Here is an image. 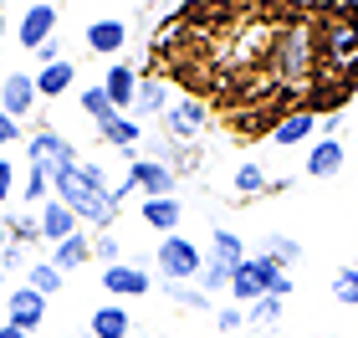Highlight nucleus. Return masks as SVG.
Segmentation results:
<instances>
[{
    "label": "nucleus",
    "instance_id": "28",
    "mask_svg": "<svg viewBox=\"0 0 358 338\" xmlns=\"http://www.w3.org/2000/svg\"><path fill=\"white\" fill-rule=\"evenodd\" d=\"M262 256H271L282 272H292V267L302 262V241L297 236H282V231H266L262 236Z\"/></svg>",
    "mask_w": 358,
    "mask_h": 338
},
{
    "label": "nucleus",
    "instance_id": "17",
    "mask_svg": "<svg viewBox=\"0 0 358 338\" xmlns=\"http://www.w3.org/2000/svg\"><path fill=\"white\" fill-rule=\"evenodd\" d=\"M138 220H143V231H154V236H174L179 225H185V205H179V195L143 200L138 205Z\"/></svg>",
    "mask_w": 358,
    "mask_h": 338
},
{
    "label": "nucleus",
    "instance_id": "44",
    "mask_svg": "<svg viewBox=\"0 0 358 338\" xmlns=\"http://www.w3.org/2000/svg\"><path fill=\"white\" fill-rule=\"evenodd\" d=\"M10 246V236H6V216H0V251H6Z\"/></svg>",
    "mask_w": 358,
    "mask_h": 338
},
{
    "label": "nucleus",
    "instance_id": "30",
    "mask_svg": "<svg viewBox=\"0 0 358 338\" xmlns=\"http://www.w3.org/2000/svg\"><path fill=\"white\" fill-rule=\"evenodd\" d=\"M0 216H6V236L15 241V246H36V241H41V231H36V211H21V205H10V211H0Z\"/></svg>",
    "mask_w": 358,
    "mask_h": 338
},
{
    "label": "nucleus",
    "instance_id": "1",
    "mask_svg": "<svg viewBox=\"0 0 358 338\" xmlns=\"http://www.w3.org/2000/svg\"><path fill=\"white\" fill-rule=\"evenodd\" d=\"M52 200H62L67 211L77 216L83 231H113V220H118L123 205L113 200V180L103 164H92V159H77L67 164L62 174H52Z\"/></svg>",
    "mask_w": 358,
    "mask_h": 338
},
{
    "label": "nucleus",
    "instance_id": "9",
    "mask_svg": "<svg viewBox=\"0 0 358 338\" xmlns=\"http://www.w3.org/2000/svg\"><path fill=\"white\" fill-rule=\"evenodd\" d=\"M57 26H62V10L52 0H31V6L15 15V46H21V52H36L41 41L57 36Z\"/></svg>",
    "mask_w": 358,
    "mask_h": 338
},
{
    "label": "nucleus",
    "instance_id": "24",
    "mask_svg": "<svg viewBox=\"0 0 358 338\" xmlns=\"http://www.w3.org/2000/svg\"><path fill=\"white\" fill-rule=\"evenodd\" d=\"M276 57H282V77H302L313 67V41H307V31H287L282 46H276Z\"/></svg>",
    "mask_w": 358,
    "mask_h": 338
},
{
    "label": "nucleus",
    "instance_id": "8",
    "mask_svg": "<svg viewBox=\"0 0 358 338\" xmlns=\"http://www.w3.org/2000/svg\"><path fill=\"white\" fill-rule=\"evenodd\" d=\"M128 36H134V26H128L123 15H92V21L83 26V46L92 57H103V62H118Z\"/></svg>",
    "mask_w": 358,
    "mask_h": 338
},
{
    "label": "nucleus",
    "instance_id": "21",
    "mask_svg": "<svg viewBox=\"0 0 358 338\" xmlns=\"http://www.w3.org/2000/svg\"><path fill=\"white\" fill-rule=\"evenodd\" d=\"M31 77H36V98H41V103H57V98H67L72 83H77V62L67 57V62L41 67V72H31Z\"/></svg>",
    "mask_w": 358,
    "mask_h": 338
},
{
    "label": "nucleus",
    "instance_id": "40",
    "mask_svg": "<svg viewBox=\"0 0 358 338\" xmlns=\"http://www.w3.org/2000/svg\"><path fill=\"white\" fill-rule=\"evenodd\" d=\"M15 143H26V123H15V118H6V113H0V154L15 149Z\"/></svg>",
    "mask_w": 358,
    "mask_h": 338
},
{
    "label": "nucleus",
    "instance_id": "46",
    "mask_svg": "<svg viewBox=\"0 0 358 338\" xmlns=\"http://www.w3.org/2000/svg\"><path fill=\"white\" fill-rule=\"evenodd\" d=\"M174 338H194V333H174Z\"/></svg>",
    "mask_w": 358,
    "mask_h": 338
},
{
    "label": "nucleus",
    "instance_id": "27",
    "mask_svg": "<svg viewBox=\"0 0 358 338\" xmlns=\"http://www.w3.org/2000/svg\"><path fill=\"white\" fill-rule=\"evenodd\" d=\"M159 297L174 302V308H185V313H215V302H210L194 282H164V287H159Z\"/></svg>",
    "mask_w": 358,
    "mask_h": 338
},
{
    "label": "nucleus",
    "instance_id": "19",
    "mask_svg": "<svg viewBox=\"0 0 358 338\" xmlns=\"http://www.w3.org/2000/svg\"><path fill=\"white\" fill-rule=\"evenodd\" d=\"M97 139H103L108 149H118V154H138V143H143V123H134L128 113H108V118L97 123Z\"/></svg>",
    "mask_w": 358,
    "mask_h": 338
},
{
    "label": "nucleus",
    "instance_id": "41",
    "mask_svg": "<svg viewBox=\"0 0 358 338\" xmlns=\"http://www.w3.org/2000/svg\"><path fill=\"white\" fill-rule=\"evenodd\" d=\"M328 15H338L343 26H358V0H343V6H333Z\"/></svg>",
    "mask_w": 358,
    "mask_h": 338
},
{
    "label": "nucleus",
    "instance_id": "42",
    "mask_svg": "<svg viewBox=\"0 0 358 338\" xmlns=\"http://www.w3.org/2000/svg\"><path fill=\"white\" fill-rule=\"evenodd\" d=\"M0 338H41V333H21V328H10V323H0Z\"/></svg>",
    "mask_w": 358,
    "mask_h": 338
},
{
    "label": "nucleus",
    "instance_id": "45",
    "mask_svg": "<svg viewBox=\"0 0 358 338\" xmlns=\"http://www.w3.org/2000/svg\"><path fill=\"white\" fill-rule=\"evenodd\" d=\"M6 293H10V277H6V272H0V302H6Z\"/></svg>",
    "mask_w": 358,
    "mask_h": 338
},
{
    "label": "nucleus",
    "instance_id": "26",
    "mask_svg": "<svg viewBox=\"0 0 358 338\" xmlns=\"http://www.w3.org/2000/svg\"><path fill=\"white\" fill-rule=\"evenodd\" d=\"M231 190H236L241 200H251V195H271V174L256 164V159H241L236 174H231Z\"/></svg>",
    "mask_w": 358,
    "mask_h": 338
},
{
    "label": "nucleus",
    "instance_id": "43",
    "mask_svg": "<svg viewBox=\"0 0 358 338\" xmlns=\"http://www.w3.org/2000/svg\"><path fill=\"white\" fill-rule=\"evenodd\" d=\"M6 36H10V15L0 10V46H6Z\"/></svg>",
    "mask_w": 358,
    "mask_h": 338
},
{
    "label": "nucleus",
    "instance_id": "12",
    "mask_svg": "<svg viewBox=\"0 0 358 338\" xmlns=\"http://www.w3.org/2000/svg\"><path fill=\"white\" fill-rule=\"evenodd\" d=\"M108 92V103H113V113H134V92H138V67L128 57H118V62H108L103 67V83H97Z\"/></svg>",
    "mask_w": 358,
    "mask_h": 338
},
{
    "label": "nucleus",
    "instance_id": "22",
    "mask_svg": "<svg viewBox=\"0 0 358 338\" xmlns=\"http://www.w3.org/2000/svg\"><path fill=\"white\" fill-rule=\"evenodd\" d=\"M138 159H154V164H169L174 174H185V149H179V143H174L169 134H159V128H143Z\"/></svg>",
    "mask_w": 358,
    "mask_h": 338
},
{
    "label": "nucleus",
    "instance_id": "31",
    "mask_svg": "<svg viewBox=\"0 0 358 338\" xmlns=\"http://www.w3.org/2000/svg\"><path fill=\"white\" fill-rule=\"evenodd\" d=\"M92 262H103V267L128 262V241H123L118 231H97V236H92Z\"/></svg>",
    "mask_w": 358,
    "mask_h": 338
},
{
    "label": "nucleus",
    "instance_id": "3",
    "mask_svg": "<svg viewBox=\"0 0 358 338\" xmlns=\"http://www.w3.org/2000/svg\"><path fill=\"white\" fill-rule=\"evenodd\" d=\"M149 267H159V277L164 282H194L205 267V246L200 241H189L185 231L174 236H159V246L149 251Z\"/></svg>",
    "mask_w": 358,
    "mask_h": 338
},
{
    "label": "nucleus",
    "instance_id": "4",
    "mask_svg": "<svg viewBox=\"0 0 358 338\" xmlns=\"http://www.w3.org/2000/svg\"><path fill=\"white\" fill-rule=\"evenodd\" d=\"M77 143L62 134L57 123H36V128H26V164H36L46 174H62L67 164H77Z\"/></svg>",
    "mask_w": 358,
    "mask_h": 338
},
{
    "label": "nucleus",
    "instance_id": "14",
    "mask_svg": "<svg viewBox=\"0 0 358 338\" xmlns=\"http://www.w3.org/2000/svg\"><path fill=\"white\" fill-rule=\"evenodd\" d=\"M313 134H317V118L307 108H292V113H282L271 128H266V139L276 143V149H297V143H313Z\"/></svg>",
    "mask_w": 358,
    "mask_h": 338
},
{
    "label": "nucleus",
    "instance_id": "38",
    "mask_svg": "<svg viewBox=\"0 0 358 338\" xmlns=\"http://www.w3.org/2000/svg\"><path fill=\"white\" fill-rule=\"evenodd\" d=\"M31 57H36V72H41V67H57V62H67V46H62V36H52V41H41Z\"/></svg>",
    "mask_w": 358,
    "mask_h": 338
},
{
    "label": "nucleus",
    "instance_id": "13",
    "mask_svg": "<svg viewBox=\"0 0 358 338\" xmlns=\"http://www.w3.org/2000/svg\"><path fill=\"white\" fill-rule=\"evenodd\" d=\"M343 159H348V143L343 139H313L302 174H307V180H338V174H343Z\"/></svg>",
    "mask_w": 358,
    "mask_h": 338
},
{
    "label": "nucleus",
    "instance_id": "35",
    "mask_svg": "<svg viewBox=\"0 0 358 338\" xmlns=\"http://www.w3.org/2000/svg\"><path fill=\"white\" fill-rule=\"evenodd\" d=\"M333 302L358 308V267H338V272H333Z\"/></svg>",
    "mask_w": 358,
    "mask_h": 338
},
{
    "label": "nucleus",
    "instance_id": "39",
    "mask_svg": "<svg viewBox=\"0 0 358 338\" xmlns=\"http://www.w3.org/2000/svg\"><path fill=\"white\" fill-rule=\"evenodd\" d=\"M26 267H31V251H26V246H15V241H10V246L0 251V272H6V277H15V272H26Z\"/></svg>",
    "mask_w": 358,
    "mask_h": 338
},
{
    "label": "nucleus",
    "instance_id": "48",
    "mask_svg": "<svg viewBox=\"0 0 358 338\" xmlns=\"http://www.w3.org/2000/svg\"><path fill=\"white\" fill-rule=\"evenodd\" d=\"M83 338H87V333H83Z\"/></svg>",
    "mask_w": 358,
    "mask_h": 338
},
{
    "label": "nucleus",
    "instance_id": "34",
    "mask_svg": "<svg viewBox=\"0 0 358 338\" xmlns=\"http://www.w3.org/2000/svg\"><path fill=\"white\" fill-rule=\"evenodd\" d=\"M77 108H83V113H87L92 123H103L108 113H113V103H108V92L97 87V83H87V87H77Z\"/></svg>",
    "mask_w": 358,
    "mask_h": 338
},
{
    "label": "nucleus",
    "instance_id": "18",
    "mask_svg": "<svg viewBox=\"0 0 358 338\" xmlns=\"http://www.w3.org/2000/svg\"><path fill=\"white\" fill-rule=\"evenodd\" d=\"M134 333V313L123 302H97L87 313V338H128Z\"/></svg>",
    "mask_w": 358,
    "mask_h": 338
},
{
    "label": "nucleus",
    "instance_id": "47",
    "mask_svg": "<svg viewBox=\"0 0 358 338\" xmlns=\"http://www.w3.org/2000/svg\"><path fill=\"white\" fill-rule=\"evenodd\" d=\"M353 149H358V134H353Z\"/></svg>",
    "mask_w": 358,
    "mask_h": 338
},
{
    "label": "nucleus",
    "instance_id": "7",
    "mask_svg": "<svg viewBox=\"0 0 358 338\" xmlns=\"http://www.w3.org/2000/svg\"><path fill=\"white\" fill-rule=\"evenodd\" d=\"M118 159H123V174L134 180V190L143 200H164L179 190V174L169 164H154V159H138V154H118Z\"/></svg>",
    "mask_w": 358,
    "mask_h": 338
},
{
    "label": "nucleus",
    "instance_id": "11",
    "mask_svg": "<svg viewBox=\"0 0 358 338\" xmlns=\"http://www.w3.org/2000/svg\"><path fill=\"white\" fill-rule=\"evenodd\" d=\"M36 77L31 72H21V67H10L6 77H0V113L6 118H15V123H26L31 113H36Z\"/></svg>",
    "mask_w": 358,
    "mask_h": 338
},
{
    "label": "nucleus",
    "instance_id": "23",
    "mask_svg": "<svg viewBox=\"0 0 358 338\" xmlns=\"http://www.w3.org/2000/svg\"><path fill=\"white\" fill-rule=\"evenodd\" d=\"M205 256H210V262H220V267H241V262H246V241H241L236 231H231V225H215V231H210V246H205Z\"/></svg>",
    "mask_w": 358,
    "mask_h": 338
},
{
    "label": "nucleus",
    "instance_id": "20",
    "mask_svg": "<svg viewBox=\"0 0 358 338\" xmlns=\"http://www.w3.org/2000/svg\"><path fill=\"white\" fill-rule=\"evenodd\" d=\"M36 231H41L46 246H57V241H67L72 231H83V225H77V216H72L62 200H46L41 211H36Z\"/></svg>",
    "mask_w": 358,
    "mask_h": 338
},
{
    "label": "nucleus",
    "instance_id": "6",
    "mask_svg": "<svg viewBox=\"0 0 358 338\" xmlns=\"http://www.w3.org/2000/svg\"><path fill=\"white\" fill-rule=\"evenodd\" d=\"M205 123H210V113H205V103H200V98H174V103H169V113L159 118V134H169L179 149H189V143H200Z\"/></svg>",
    "mask_w": 358,
    "mask_h": 338
},
{
    "label": "nucleus",
    "instance_id": "5",
    "mask_svg": "<svg viewBox=\"0 0 358 338\" xmlns=\"http://www.w3.org/2000/svg\"><path fill=\"white\" fill-rule=\"evenodd\" d=\"M108 293V302H134L143 293H154V267L149 256H128L118 267H103V282H97Z\"/></svg>",
    "mask_w": 358,
    "mask_h": 338
},
{
    "label": "nucleus",
    "instance_id": "37",
    "mask_svg": "<svg viewBox=\"0 0 358 338\" xmlns=\"http://www.w3.org/2000/svg\"><path fill=\"white\" fill-rule=\"evenodd\" d=\"M210 318H215V328H220L225 338H231V333H241V328H246V308H236V302H220V308H215V313H210Z\"/></svg>",
    "mask_w": 358,
    "mask_h": 338
},
{
    "label": "nucleus",
    "instance_id": "15",
    "mask_svg": "<svg viewBox=\"0 0 358 338\" xmlns=\"http://www.w3.org/2000/svg\"><path fill=\"white\" fill-rule=\"evenodd\" d=\"M169 103H174L169 83H159V77H138V92H134V113H128V118L149 128V118H164V113H169Z\"/></svg>",
    "mask_w": 358,
    "mask_h": 338
},
{
    "label": "nucleus",
    "instance_id": "32",
    "mask_svg": "<svg viewBox=\"0 0 358 338\" xmlns=\"http://www.w3.org/2000/svg\"><path fill=\"white\" fill-rule=\"evenodd\" d=\"M194 287H200L210 302H215V293L231 297V267H220V262H210V256H205V267H200V277H194Z\"/></svg>",
    "mask_w": 358,
    "mask_h": 338
},
{
    "label": "nucleus",
    "instance_id": "10",
    "mask_svg": "<svg viewBox=\"0 0 358 338\" xmlns=\"http://www.w3.org/2000/svg\"><path fill=\"white\" fill-rule=\"evenodd\" d=\"M46 313H52V302H46L41 293H31V287H10L6 293V323L21 328V333H41L46 328Z\"/></svg>",
    "mask_w": 358,
    "mask_h": 338
},
{
    "label": "nucleus",
    "instance_id": "29",
    "mask_svg": "<svg viewBox=\"0 0 358 338\" xmlns=\"http://www.w3.org/2000/svg\"><path fill=\"white\" fill-rule=\"evenodd\" d=\"M26 287H31V293H41L46 302H52L57 293H67V277H62V272L41 256V262H31V267H26Z\"/></svg>",
    "mask_w": 358,
    "mask_h": 338
},
{
    "label": "nucleus",
    "instance_id": "16",
    "mask_svg": "<svg viewBox=\"0 0 358 338\" xmlns=\"http://www.w3.org/2000/svg\"><path fill=\"white\" fill-rule=\"evenodd\" d=\"M46 262H52L62 277H72V272H83L92 262V231H72L67 241H57V246H46Z\"/></svg>",
    "mask_w": 358,
    "mask_h": 338
},
{
    "label": "nucleus",
    "instance_id": "33",
    "mask_svg": "<svg viewBox=\"0 0 358 338\" xmlns=\"http://www.w3.org/2000/svg\"><path fill=\"white\" fill-rule=\"evenodd\" d=\"M282 308H287L282 297H262V302H251V308H246V323H251L256 333H266V328L282 323Z\"/></svg>",
    "mask_w": 358,
    "mask_h": 338
},
{
    "label": "nucleus",
    "instance_id": "25",
    "mask_svg": "<svg viewBox=\"0 0 358 338\" xmlns=\"http://www.w3.org/2000/svg\"><path fill=\"white\" fill-rule=\"evenodd\" d=\"M15 200H21V211H41L46 200H52V174L36 169V164H26L21 174V190H15Z\"/></svg>",
    "mask_w": 358,
    "mask_h": 338
},
{
    "label": "nucleus",
    "instance_id": "2",
    "mask_svg": "<svg viewBox=\"0 0 358 338\" xmlns=\"http://www.w3.org/2000/svg\"><path fill=\"white\" fill-rule=\"evenodd\" d=\"M297 293V282H292V272H282L271 262V256H262V251H251L246 262H241L236 272H231V302L236 308H251V302H262V297H292Z\"/></svg>",
    "mask_w": 358,
    "mask_h": 338
},
{
    "label": "nucleus",
    "instance_id": "36",
    "mask_svg": "<svg viewBox=\"0 0 358 338\" xmlns=\"http://www.w3.org/2000/svg\"><path fill=\"white\" fill-rule=\"evenodd\" d=\"M15 190H21V164H15L10 154H0V205H15Z\"/></svg>",
    "mask_w": 358,
    "mask_h": 338
}]
</instances>
